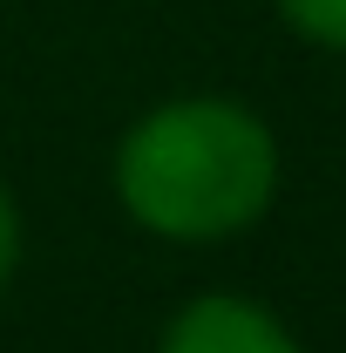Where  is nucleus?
Here are the masks:
<instances>
[{
	"label": "nucleus",
	"instance_id": "f257e3e1",
	"mask_svg": "<svg viewBox=\"0 0 346 353\" xmlns=\"http://www.w3.org/2000/svg\"><path fill=\"white\" fill-rule=\"evenodd\" d=\"M123 204L163 238H224L272 197V136L231 102H176L123 143Z\"/></svg>",
	"mask_w": 346,
	"mask_h": 353
},
{
	"label": "nucleus",
	"instance_id": "f03ea898",
	"mask_svg": "<svg viewBox=\"0 0 346 353\" xmlns=\"http://www.w3.org/2000/svg\"><path fill=\"white\" fill-rule=\"evenodd\" d=\"M163 353H299V347L245 299H197L170 326Z\"/></svg>",
	"mask_w": 346,
	"mask_h": 353
},
{
	"label": "nucleus",
	"instance_id": "7ed1b4c3",
	"mask_svg": "<svg viewBox=\"0 0 346 353\" xmlns=\"http://www.w3.org/2000/svg\"><path fill=\"white\" fill-rule=\"evenodd\" d=\"M285 14H292V28H305L312 41L346 48V0H285Z\"/></svg>",
	"mask_w": 346,
	"mask_h": 353
},
{
	"label": "nucleus",
	"instance_id": "20e7f679",
	"mask_svg": "<svg viewBox=\"0 0 346 353\" xmlns=\"http://www.w3.org/2000/svg\"><path fill=\"white\" fill-rule=\"evenodd\" d=\"M7 265H14V211L0 197V279H7Z\"/></svg>",
	"mask_w": 346,
	"mask_h": 353
}]
</instances>
